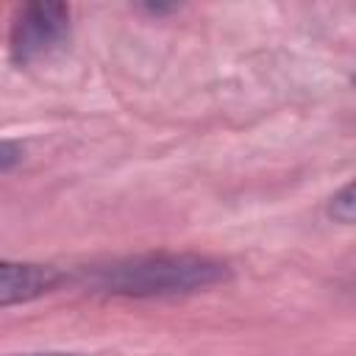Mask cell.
I'll return each instance as SVG.
<instances>
[{
	"label": "cell",
	"mask_w": 356,
	"mask_h": 356,
	"mask_svg": "<svg viewBox=\"0 0 356 356\" xmlns=\"http://www.w3.org/2000/svg\"><path fill=\"white\" fill-rule=\"evenodd\" d=\"M231 278V264L192 250H147L89 264L78 273V284L106 298H178L211 289Z\"/></svg>",
	"instance_id": "1"
},
{
	"label": "cell",
	"mask_w": 356,
	"mask_h": 356,
	"mask_svg": "<svg viewBox=\"0 0 356 356\" xmlns=\"http://www.w3.org/2000/svg\"><path fill=\"white\" fill-rule=\"evenodd\" d=\"M70 39V8L64 3H25L8 31V56L17 67H31Z\"/></svg>",
	"instance_id": "2"
},
{
	"label": "cell",
	"mask_w": 356,
	"mask_h": 356,
	"mask_svg": "<svg viewBox=\"0 0 356 356\" xmlns=\"http://www.w3.org/2000/svg\"><path fill=\"white\" fill-rule=\"evenodd\" d=\"M64 273L39 261H0V309L39 300L58 289Z\"/></svg>",
	"instance_id": "3"
},
{
	"label": "cell",
	"mask_w": 356,
	"mask_h": 356,
	"mask_svg": "<svg viewBox=\"0 0 356 356\" xmlns=\"http://www.w3.org/2000/svg\"><path fill=\"white\" fill-rule=\"evenodd\" d=\"M328 217L342 222V225H350L353 222V211H356V203H353V184H345L342 189H337L331 197H328Z\"/></svg>",
	"instance_id": "4"
},
{
	"label": "cell",
	"mask_w": 356,
	"mask_h": 356,
	"mask_svg": "<svg viewBox=\"0 0 356 356\" xmlns=\"http://www.w3.org/2000/svg\"><path fill=\"white\" fill-rule=\"evenodd\" d=\"M19 161H22V147L17 142L0 139V175L8 172V170H14Z\"/></svg>",
	"instance_id": "5"
},
{
	"label": "cell",
	"mask_w": 356,
	"mask_h": 356,
	"mask_svg": "<svg viewBox=\"0 0 356 356\" xmlns=\"http://www.w3.org/2000/svg\"><path fill=\"white\" fill-rule=\"evenodd\" d=\"M25 356H86V353H64V350H47V353H25Z\"/></svg>",
	"instance_id": "6"
}]
</instances>
